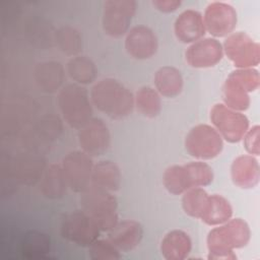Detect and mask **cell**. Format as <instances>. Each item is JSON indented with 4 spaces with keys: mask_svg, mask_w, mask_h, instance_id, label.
<instances>
[{
    "mask_svg": "<svg viewBox=\"0 0 260 260\" xmlns=\"http://www.w3.org/2000/svg\"><path fill=\"white\" fill-rule=\"evenodd\" d=\"M93 105L112 119L128 116L133 108L132 93L119 81L107 78L95 83L90 91Z\"/></svg>",
    "mask_w": 260,
    "mask_h": 260,
    "instance_id": "cell-1",
    "label": "cell"
},
{
    "mask_svg": "<svg viewBox=\"0 0 260 260\" xmlns=\"http://www.w3.org/2000/svg\"><path fill=\"white\" fill-rule=\"evenodd\" d=\"M81 209L96 223L100 231L109 232L118 222L117 201L110 191L94 184L80 192Z\"/></svg>",
    "mask_w": 260,
    "mask_h": 260,
    "instance_id": "cell-2",
    "label": "cell"
},
{
    "mask_svg": "<svg viewBox=\"0 0 260 260\" xmlns=\"http://www.w3.org/2000/svg\"><path fill=\"white\" fill-rule=\"evenodd\" d=\"M58 105L64 120L73 128L80 129L91 117L87 90L74 83L64 86L58 95Z\"/></svg>",
    "mask_w": 260,
    "mask_h": 260,
    "instance_id": "cell-3",
    "label": "cell"
},
{
    "mask_svg": "<svg viewBox=\"0 0 260 260\" xmlns=\"http://www.w3.org/2000/svg\"><path fill=\"white\" fill-rule=\"evenodd\" d=\"M250 239V230L245 221L240 218L233 219L225 225L213 229L208 235V248L210 253L224 254L229 258L233 248L245 246Z\"/></svg>",
    "mask_w": 260,
    "mask_h": 260,
    "instance_id": "cell-4",
    "label": "cell"
},
{
    "mask_svg": "<svg viewBox=\"0 0 260 260\" xmlns=\"http://www.w3.org/2000/svg\"><path fill=\"white\" fill-rule=\"evenodd\" d=\"M62 236L76 245L90 246L99 237L100 229L93 219L82 209L67 214L61 225Z\"/></svg>",
    "mask_w": 260,
    "mask_h": 260,
    "instance_id": "cell-5",
    "label": "cell"
},
{
    "mask_svg": "<svg viewBox=\"0 0 260 260\" xmlns=\"http://www.w3.org/2000/svg\"><path fill=\"white\" fill-rule=\"evenodd\" d=\"M186 148L192 156L208 159L220 152L222 140L214 128L208 125H198L186 137Z\"/></svg>",
    "mask_w": 260,
    "mask_h": 260,
    "instance_id": "cell-6",
    "label": "cell"
},
{
    "mask_svg": "<svg viewBox=\"0 0 260 260\" xmlns=\"http://www.w3.org/2000/svg\"><path fill=\"white\" fill-rule=\"evenodd\" d=\"M62 169L68 184L75 192H82L91 183L92 160L84 151H72L62 161Z\"/></svg>",
    "mask_w": 260,
    "mask_h": 260,
    "instance_id": "cell-7",
    "label": "cell"
},
{
    "mask_svg": "<svg viewBox=\"0 0 260 260\" xmlns=\"http://www.w3.org/2000/svg\"><path fill=\"white\" fill-rule=\"evenodd\" d=\"M210 118L218 132L230 142H238L241 140L249 126V121L246 116L234 112L221 104H217L213 107Z\"/></svg>",
    "mask_w": 260,
    "mask_h": 260,
    "instance_id": "cell-8",
    "label": "cell"
},
{
    "mask_svg": "<svg viewBox=\"0 0 260 260\" xmlns=\"http://www.w3.org/2000/svg\"><path fill=\"white\" fill-rule=\"evenodd\" d=\"M135 8V1L105 2L103 26L106 34L116 38L124 35L131 22Z\"/></svg>",
    "mask_w": 260,
    "mask_h": 260,
    "instance_id": "cell-9",
    "label": "cell"
},
{
    "mask_svg": "<svg viewBox=\"0 0 260 260\" xmlns=\"http://www.w3.org/2000/svg\"><path fill=\"white\" fill-rule=\"evenodd\" d=\"M78 140L81 148L88 155H102L110 145V133L101 119H90L79 129Z\"/></svg>",
    "mask_w": 260,
    "mask_h": 260,
    "instance_id": "cell-10",
    "label": "cell"
},
{
    "mask_svg": "<svg viewBox=\"0 0 260 260\" xmlns=\"http://www.w3.org/2000/svg\"><path fill=\"white\" fill-rule=\"evenodd\" d=\"M226 55L239 67H250L259 62V46L247 35H232L224 43Z\"/></svg>",
    "mask_w": 260,
    "mask_h": 260,
    "instance_id": "cell-11",
    "label": "cell"
},
{
    "mask_svg": "<svg viewBox=\"0 0 260 260\" xmlns=\"http://www.w3.org/2000/svg\"><path fill=\"white\" fill-rule=\"evenodd\" d=\"M203 21L211 35L223 37L234 29L237 22V14L229 4L214 2L207 7Z\"/></svg>",
    "mask_w": 260,
    "mask_h": 260,
    "instance_id": "cell-12",
    "label": "cell"
},
{
    "mask_svg": "<svg viewBox=\"0 0 260 260\" xmlns=\"http://www.w3.org/2000/svg\"><path fill=\"white\" fill-rule=\"evenodd\" d=\"M125 47L128 54L132 57L136 59H147L156 52V37L146 26H135L128 32Z\"/></svg>",
    "mask_w": 260,
    "mask_h": 260,
    "instance_id": "cell-13",
    "label": "cell"
},
{
    "mask_svg": "<svg viewBox=\"0 0 260 260\" xmlns=\"http://www.w3.org/2000/svg\"><path fill=\"white\" fill-rule=\"evenodd\" d=\"M222 57L221 45L213 39L200 40L193 44L186 52V59L193 67H210L220 61Z\"/></svg>",
    "mask_w": 260,
    "mask_h": 260,
    "instance_id": "cell-14",
    "label": "cell"
},
{
    "mask_svg": "<svg viewBox=\"0 0 260 260\" xmlns=\"http://www.w3.org/2000/svg\"><path fill=\"white\" fill-rule=\"evenodd\" d=\"M141 238V225L134 220L117 222L109 231V240L118 250L125 252L134 249L139 244Z\"/></svg>",
    "mask_w": 260,
    "mask_h": 260,
    "instance_id": "cell-15",
    "label": "cell"
},
{
    "mask_svg": "<svg viewBox=\"0 0 260 260\" xmlns=\"http://www.w3.org/2000/svg\"><path fill=\"white\" fill-rule=\"evenodd\" d=\"M205 31L202 15L195 10L184 11L175 22V34L183 43H192L200 39Z\"/></svg>",
    "mask_w": 260,
    "mask_h": 260,
    "instance_id": "cell-16",
    "label": "cell"
},
{
    "mask_svg": "<svg viewBox=\"0 0 260 260\" xmlns=\"http://www.w3.org/2000/svg\"><path fill=\"white\" fill-rule=\"evenodd\" d=\"M35 78L41 90L54 92L62 84L64 78L63 66L56 61L40 63L36 67Z\"/></svg>",
    "mask_w": 260,
    "mask_h": 260,
    "instance_id": "cell-17",
    "label": "cell"
},
{
    "mask_svg": "<svg viewBox=\"0 0 260 260\" xmlns=\"http://www.w3.org/2000/svg\"><path fill=\"white\" fill-rule=\"evenodd\" d=\"M232 178L236 185L242 188L254 187L259 180L257 160L250 155L240 156L232 166Z\"/></svg>",
    "mask_w": 260,
    "mask_h": 260,
    "instance_id": "cell-18",
    "label": "cell"
},
{
    "mask_svg": "<svg viewBox=\"0 0 260 260\" xmlns=\"http://www.w3.org/2000/svg\"><path fill=\"white\" fill-rule=\"evenodd\" d=\"M68 187L62 166L53 164L46 171L42 178V193L52 199L60 198L66 193Z\"/></svg>",
    "mask_w": 260,
    "mask_h": 260,
    "instance_id": "cell-19",
    "label": "cell"
},
{
    "mask_svg": "<svg viewBox=\"0 0 260 260\" xmlns=\"http://www.w3.org/2000/svg\"><path fill=\"white\" fill-rule=\"evenodd\" d=\"M121 183L120 170L116 164L110 160H102L93 166L91 184L108 191H116Z\"/></svg>",
    "mask_w": 260,
    "mask_h": 260,
    "instance_id": "cell-20",
    "label": "cell"
},
{
    "mask_svg": "<svg viewBox=\"0 0 260 260\" xmlns=\"http://www.w3.org/2000/svg\"><path fill=\"white\" fill-rule=\"evenodd\" d=\"M232 213V207L223 197L212 195L208 197L206 207L200 218L207 224L215 225L228 221Z\"/></svg>",
    "mask_w": 260,
    "mask_h": 260,
    "instance_id": "cell-21",
    "label": "cell"
},
{
    "mask_svg": "<svg viewBox=\"0 0 260 260\" xmlns=\"http://www.w3.org/2000/svg\"><path fill=\"white\" fill-rule=\"evenodd\" d=\"M191 249L188 235L181 231L169 233L161 243V252L168 259H183Z\"/></svg>",
    "mask_w": 260,
    "mask_h": 260,
    "instance_id": "cell-22",
    "label": "cell"
},
{
    "mask_svg": "<svg viewBox=\"0 0 260 260\" xmlns=\"http://www.w3.org/2000/svg\"><path fill=\"white\" fill-rule=\"evenodd\" d=\"M155 86L165 96L173 98L178 95L183 86V79L176 68L162 67L155 74Z\"/></svg>",
    "mask_w": 260,
    "mask_h": 260,
    "instance_id": "cell-23",
    "label": "cell"
},
{
    "mask_svg": "<svg viewBox=\"0 0 260 260\" xmlns=\"http://www.w3.org/2000/svg\"><path fill=\"white\" fill-rule=\"evenodd\" d=\"M69 76L78 83L86 84L95 79L96 68L94 63L86 56H75L67 63Z\"/></svg>",
    "mask_w": 260,
    "mask_h": 260,
    "instance_id": "cell-24",
    "label": "cell"
},
{
    "mask_svg": "<svg viewBox=\"0 0 260 260\" xmlns=\"http://www.w3.org/2000/svg\"><path fill=\"white\" fill-rule=\"evenodd\" d=\"M55 40L59 49L69 56L77 55L82 50V38L71 26H63L56 31Z\"/></svg>",
    "mask_w": 260,
    "mask_h": 260,
    "instance_id": "cell-25",
    "label": "cell"
},
{
    "mask_svg": "<svg viewBox=\"0 0 260 260\" xmlns=\"http://www.w3.org/2000/svg\"><path fill=\"white\" fill-rule=\"evenodd\" d=\"M223 96L228 107L236 110H246L249 106V96L245 88L230 75L223 88Z\"/></svg>",
    "mask_w": 260,
    "mask_h": 260,
    "instance_id": "cell-26",
    "label": "cell"
},
{
    "mask_svg": "<svg viewBox=\"0 0 260 260\" xmlns=\"http://www.w3.org/2000/svg\"><path fill=\"white\" fill-rule=\"evenodd\" d=\"M208 197L207 193L200 187L188 189L182 200L185 212L193 217H201L206 207Z\"/></svg>",
    "mask_w": 260,
    "mask_h": 260,
    "instance_id": "cell-27",
    "label": "cell"
},
{
    "mask_svg": "<svg viewBox=\"0 0 260 260\" xmlns=\"http://www.w3.org/2000/svg\"><path fill=\"white\" fill-rule=\"evenodd\" d=\"M136 105L140 113L153 118L160 112V99L157 92L148 86L140 88L136 93Z\"/></svg>",
    "mask_w": 260,
    "mask_h": 260,
    "instance_id": "cell-28",
    "label": "cell"
},
{
    "mask_svg": "<svg viewBox=\"0 0 260 260\" xmlns=\"http://www.w3.org/2000/svg\"><path fill=\"white\" fill-rule=\"evenodd\" d=\"M164 183L168 191L175 195L186 192L191 188L185 167L174 166L169 168L165 173Z\"/></svg>",
    "mask_w": 260,
    "mask_h": 260,
    "instance_id": "cell-29",
    "label": "cell"
},
{
    "mask_svg": "<svg viewBox=\"0 0 260 260\" xmlns=\"http://www.w3.org/2000/svg\"><path fill=\"white\" fill-rule=\"evenodd\" d=\"M22 251L28 258L43 257L50 251V239L40 232H29L23 240Z\"/></svg>",
    "mask_w": 260,
    "mask_h": 260,
    "instance_id": "cell-30",
    "label": "cell"
},
{
    "mask_svg": "<svg viewBox=\"0 0 260 260\" xmlns=\"http://www.w3.org/2000/svg\"><path fill=\"white\" fill-rule=\"evenodd\" d=\"M184 167L187 171L191 188L206 186L212 182L213 174L211 168L208 165L197 161L188 164Z\"/></svg>",
    "mask_w": 260,
    "mask_h": 260,
    "instance_id": "cell-31",
    "label": "cell"
},
{
    "mask_svg": "<svg viewBox=\"0 0 260 260\" xmlns=\"http://www.w3.org/2000/svg\"><path fill=\"white\" fill-rule=\"evenodd\" d=\"M89 254L92 259H118L119 250L110 240L94 241L89 246Z\"/></svg>",
    "mask_w": 260,
    "mask_h": 260,
    "instance_id": "cell-32",
    "label": "cell"
},
{
    "mask_svg": "<svg viewBox=\"0 0 260 260\" xmlns=\"http://www.w3.org/2000/svg\"><path fill=\"white\" fill-rule=\"evenodd\" d=\"M231 75L245 88L246 91L254 90L259 85V75L256 70L242 69L233 72Z\"/></svg>",
    "mask_w": 260,
    "mask_h": 260,
    "instance_id": "cell-33",
    "label": "cell"
},
{
    "mask_svg": "<svg viewBox=\"0 0 260 260\" xmlns=\"http://www.w3.org/2000/svg\"><path fill=\"white\" fill-rule=\"evenodd\" d=\"M41 133L46 136L48 139L56 138L61 132L60 120L54 116H47L41 122Z\"/></svg>",
    "mask_w": 260,
    "mask_h": 260,
    "instance_id": "cell-34",
    "label": "cell"
},
{
    "mask_svg": "<svg viewBox=\"0 0 260 260\" xmlns=\"http://www.w3.org/2000/svg\"><path fill=\"white\" fill-rule=\"evenodd\" d=\"M244 144L247 151L251 154H259V126H254L249 132H246Z\"/></svg>",
    "mask_w": 260,
    "mask_h": 260,
    "instance_id": "cell-35",
    "label": "cell"
},
{
    "mask_svg": "<svg viewBox=\"0 0 260 260\" xmlns=\"http://www.w3.org/2000/svg\"><path fill=\"white\" fill-rule=\"evenodd\" d=\"M180 4H181L180 1H154L153 2V5H155L157 9L165 12L176 10L177 7L180 6Z\"/></svg>",
    "mask_w": 260,
    "mask_h": 260,
    "instance_id": "cell-36",
    "label": "cell"
}]
</instances>
